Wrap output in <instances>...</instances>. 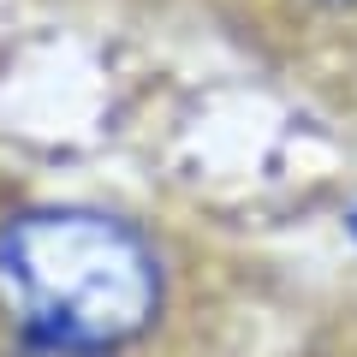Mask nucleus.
I'll use <instances>...</instances> for the list:
<instances>
[{"mask_svg": "<svg viewBox=\"0 0 357 357\" xmlns=\"http://www.w3.org/2000/svg\"><path fill=\"white\" fill-rule=\"evenodd\" d=\"M161 310L149 238L102 208H30L0 227V316L30 345L114 351Z\"/></svg>", "mask_w": 357, "mask_h": 357, "instance_id": "obj_1", "label": "nucleus"}, {"mask_svg": "<svg viewBox=\"0 0 357 357\" xmlns=\"http://www.w3.org/2000/svg\"><path fill=\"white\" fill-rule=\"evenodd\" d=\"M24 357H107V351H89V345H30Z\"/></svg>", "mask_w": 357, "mask_h": 357, "instance_id": "obj_2", "label": "nucleus"}, {"mask_svg": "<svg viewBox=\"0 0 357 357\" xmlns=\"http://www.w3.org/2000/svg\"><path fill=\"white\" fill-rule=\"evenodd\" d=\"M351 232H357V215H351Z\"/></svg>", "mask_w": 357, "mask_h": 357, "instance_id": "obj_3", "label": "nucleus"}]
</instances>
